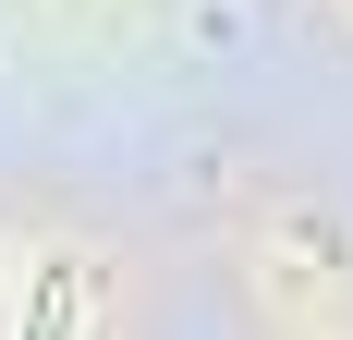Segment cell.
<instances>
[{
    "instance_id": "6da1fadb",
    "label": "cell",
    "mask_w": 353,
    "mask_h": 340,
    "mask_svg": "<svg viewBox=\"0 0 353 340\" xmlns=\"http://www.w3.org/2000/svg\"><path fill=\"white\" fill-rule=\"evenodd\" d=\"M73 304H85V279H73V255H49L37 268V304H25V340H73Z\"/></svg>"
}]
</instances>
